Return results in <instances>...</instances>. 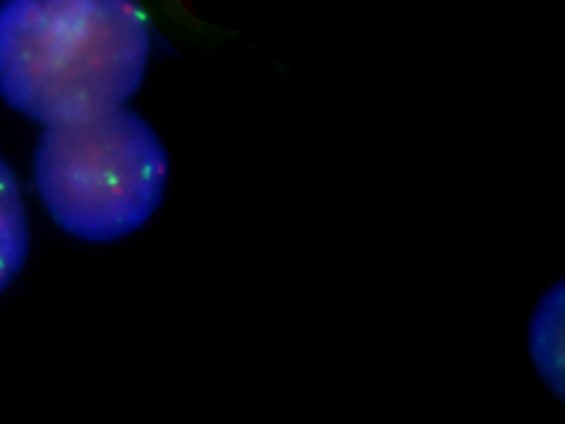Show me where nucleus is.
I'll return each mask as SVG.
<instances>
[{
	"mask_svg": "<svg viewBox=\"0 0 565 424\" xmlns=\"http://www.w3.org/2000/svg\"><path fill=\"white\" fill-rule=\"evenodd\" d=\"M150 17L120 0L0 5V95L42 125L120 108L145 77Z\"/></svg>",
	"mask_w": 565,
	"mask_h": 424,
	"instance_id": "1",
	"label": "nucleus"
},
{
	"mask_svg": "<svg viewBox=\"0 0 565 424\" xmlns=\"http://www.w3.org/2000/svg\"><path fill=\"white\" fill-rule=\"evenodd\" d=\"M29 252V222L19 183L0 158V292L17 277Z\"/></svg>",
	"mask_w": 565,
	"mask_h": 424,
	"instance_id": "4",
	"label": "nucleus"
},
{
	"mask_svg": "<svg viewBox=\"0 0 565 424\" xmlns=\"http://www.w3.org/2000/svg\"><path fill=\"white\" fill-rule=\"evenodd\" d=\"M168 174L160 138L123 106L49 126L35 153L50 216L85 241H113L143 226L163 201Z\"/></svg>",
	"mask_w": 565,
	"mask_h": 424,
	"instance_id": "2",
	"label": "nucleus"
},
{
	"mask_svg": "<svg viewBox=\"0 0 565 424\" xmlns=\"http://www.w3.org/2000/svg\"><path fill=\"white\" fill-rule=\"evenodd\" d=\"M564 279L542 292L527 322V352L532 367L556 400H564L565 381Z\"/></svg>",
	"mask_w": 565,
	"mask_h": 424,
	"instance_id": "3",
	"label": "nucleus"
}]
</instances>
